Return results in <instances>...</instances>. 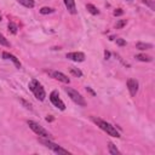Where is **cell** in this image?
I'll return each instance as SVG.
<instances>
[{
    "label": "cell",
    "mask_w": 155,
    "mask_h": 155,
    "mask_svg": "<svg viewBox=\"0 0 155 155\" xmlns=\"http://www.w3.org/2000/svg\"><path fill=\"white\" fill-rule=\"evenodd\" d=\"M86 90H87V91H88V92H90V93H91L92 96H94V94H96V93H94V92H93V91H92V90H91L90 87H86Z\"/></svg>",
    "instance_id": "4316f807"
},
{
    "label": "cell",
    "mask_w": 155,
    "mask_h": 155,
    "mask_svg": "<svg viewBox=\"0 0 155 155\" xmlns=\"http://www.w3.org/2000/svg\"><path fill=\"white\" fill-rule=\"evenodd\" d=\"M127 88H128V92H130V94H131V97H134L136 94H137V92H138V87H139V84H138V81L136 80V79H128L127 80Z\"/></svg>",
    "instance_id": "52a82bcc"
},
{
    "label": "cell",
    "mask_w": 155,
    "mask_h": 155,
    "mask_svg": "<svg viewBox=\"0 0 155 155\" xmlns=\"http://www.w3.org/2000/svg\"><path fill=\"white\" fill-rule=\"evenodd\" d=\"M63 1H64V5H65V7H67L69 13H71V15H76L78 13L75 0H63Z\"/></svg>",
    "instance_id": "8fae6325"
},
{
    "label": "cell",
    "mask_w": 155,
    "mask_h": 155,
    "mask_svg": "<svg viewBox=\"0 0 155 155\" xmlns=\"http://www.w3.org/2000/svg\"><path fill=\"white\" fill-rule=\"evenodd\" d=\"M2 58L4 59H10L15 65H16V68H21V62H19V59L16 57V56H13V54H11V53H8V52H2Z\"/></svg>",
    "instance_id": "30bf717a"
},
{
    "label": "cell",
    "mask_w": 155,
    "mask_h": 155,
    "mask_svg": "<svg viewBox=\"0 0 155 155\" xmlns=\"http://www.w3.org/2000/svg\"><path fill=\"white\" fill-rule=\"evenodd\" d=\"M64 91H65V93L70 97V99H71L75 104L80 105V107H85V105H86V101H85V98H84L76 90H74V88L67 86V87H64Z\"/></svg>",
    "instance_id": "5b68a950"
},
{
    "label": "cell",
    "mask_w": 155,
    "mask_h": 155,
    "mask_svg": "<svg viewBox=\"0 0 155 155\" xmlns=\"http://www.w3.org/2000/svg\"><path fill=\"white\" fill-rule=\"evenodd\" d=\"M127 1H132V0H127Z\"/></svg>",
    "instance_id": "f546056e"
},
{
    "label": "cell",
    "mask_w": 155,
    "mask_h": 155,
    "mask_svg": "<svg viewBox=\"0 0 155 155\" xmlns=\"http://www.w3.org/2000/svg\"><path fill=\"white\" fill-rule=\"evenodd\" d=\"M69 70H70V74L75 75L76 78H81V76H82V71H81L80 69H78V68H74V67H71Z\"/></svg>",
    "instance_id": "e0dca14e"
},
{
    "label": "cell",
    "mask_w": 155,
    "mask_h": 155,
    "mask_svg": "<svg viewBox=\"0 0 155 155\" xmlns=\"http://www.w3.org/2000/svg\"><path fill=\"white\" fill-rule=\"evenodd\" d=\"M0 21H1V16H0Z\"/></svg>",
    "instance_id": "f1b7e54d"
},
{
    "label": "cell",
    "mask_w": 155,
    "mask_h": 155,
    "mask_svg": "<svg viewBox=\"0 0 155 155\" xmlns=\"http://www.w3.org/2000/svg\"><path fill=\"white\" fill-rule=\"evenodd\" d=\"M28 86H29V90L34 93V96H35L36 99H39V101H44V99H45L46 92H45L44 87L41 86V84H40L36 79H33V80L29 82Z\"/></svg>",
    "instance_id": "7a4b0ae2"
},
{
    "label": "cell",
    "mask_w": 155,
    "mask_h": 155,
    "mask_svg": "<svg viewBox=\"0 0 155 155\" xmlns=\"http://www.w3.org/2000/svg\"><path fill=\"white\" fill-rule=\"evenodd\" d=\"M136 48L142 50V51H145V50L153 48V45L151 44H147V42H137L136 44Z\"/></svg>",
    "instance_id": "4fadbf2b"
},
{
    "label": "cell",
    "mask_w": 155,
    "mask_h": 155,
    "mask_svg": "<svg viewBox=\"0 0 155 155\" xmlns=\"http://www.w3.org/2000/svg\"><path fill=\"white\" fill-rule=\"evenodd\" d=\"M65 57L74 62H84L85 61V53H82V52H69L65 54Z\"/></svg>",
    "instance_id": "9c48e42d"
},
{
    "label": "cell",
    "mask_w": 155,
    "mask_h": 155,
    "mask_svg": "<svg viewBox=\"0 0 155 155\" xmlns=\"http://www.w3.org/2000/svg\"><path fill=\"white\" fill-rule=\"evenodd\" d=\"M52 120H53L52 116H47V117H46V121H52Z\"/></svg>",
    "instance_id": "83f0119b"
},
{
    "label": "cell",
    "mask_w": 155,
    "mask_h": 155,
    "mask_svg": "<svg viewBox=\"0 0 155 155\" xmlns=\"http://www.w3.org/2000/svg\"><path fill=\"white\" fill-rule=\"evenodd\" d=\"M48 74H50L54 80H58V81H61V82H63V84H69V82H70V79H69L65 74H63V73H61V71L52 70V71H48Z\"/></svg>",
    "instance_id": "ba28073f"
},
{
    "label": "cell",
    "mask_w": 155,
    "mask_h": 155,
    "mask_svg": "<svg viewBox=\"0 0 155 155\" xmlns=\"http://www.w3.org/2000/svg\"><path fill=\"white\" fill-rule=\"evenodd\" d=\"M104 57H105V59H108V58L110 57V52L105 50V51H104Z\"/></svg>",
    "instance_id": "484cf974"
},
{
    "label": "cell",
    "mask_w": 155,
    "mask_h": 155,
    "mask_svg": "<svg viewBox=\"0 0 155 155\" xmlns=\"http://www.w3.org/2000/svg\"><path fill=\"white\" fill-rule=\"evenodd\" d=\"M39 142L41 143V144H44L46 148H48V149H51L53 153H56V154H59V155H69L70 153L67 150V149H64V148H62L61 145H58V144H56L54 142H52L51 139H48V138H40L39 139Z\"/></svg>",
    "instance_id": "3957f363"
},
{
    "label": "cell",
    "mask_w": 155,
    "mask_h": 155,
    "mask_svg": "<svg viewBox=\"0 0 155 155\" xmlns=\"http://www.w3.org/2000/svg\"><path fill=\"white\" fill-rule=\"evenodd\" d=\"M122 13H124V11H122L121 8H116V10H115V11L113 12V15H114L115 17H117V16H121Z\"/></svg>",
    "instance_id": "cb8c5ba5"
},
{
    "label": "cell",
    "mask_w": 155,
    "mask_h": 155,
    "mask_svg": "<svg viewBox=\"0 0 155 155\" xmlns=\"http://www.w3.org/2000/svg\"><path fill=\"white\" fill-rule=\"evenodd\" d=\"M142 2L145 4V5H148L151 10H155V5H154V1L153 0H142Z\"/></svg>",
    "instance_id": "7402d4cb"
},
{
    "label": "cell",
    "mask_w": 155,
    "mask_h": 155,
    "mask_svg": "<svg viewBox=\"0 0 155 155\" xmlns=\"http://www.w3.org/2000/svg\"><path fill=\"white\" fill-rule=\"evenodd\" d=\"M108 151H109V154H111V155H119L120 154V150L116 148V145H114V143H111V142H109L108 143Z\"/></svg>",
    "instance_id": "7c38bea8"
},
{
    "label": "cell",
    "mask_w": 155,
    "mask_h": 155,
    "mask_svg": "<svg viewBox=\"0 0 155 155\" xmlns=\"http://www.w3.org/2000/svg\"><path fill=\"white\" fill-rule=\"evenodd\" d=\"M54 12V8H52V7H41L40 8V13L41 15H48V13H53Z\"/></svg>",
    "instance_id": "ac0fdd59"
},
{
    "label": "cell",
    "mask_w": 155,
    "mask_h": 155,
    "mask_svg": "<svg viewBox=\"0 0 155 155\" xmlns=\"http://www.w3.org/2000/svg\"><path fill=\"white\" fill-rule=\"evenodd\" d=\"M127 24V21L126 19H119L117 22H116V24H115V28L116 29H121L122 27H125Z\"/></svg>",
    "instance_id": "44dd1931"
},
{
    "label": "cell",
    "mask_w": 155,
    "mask_h": 155,
    "mask_svg": "<svg viewBox=\"0 0 155 155\" xmlns=\"http://www.w3.org/2000/svg\"><path fill=\"white\" fill-rule=\"evenodd\" d=\"M91 119H92V121H93L101 130H103L107 134H109V136H111V137H116V138L120 137V133L117 132V130H116L113 125H110L109 122H107V121H104V120H102V119H99V117H96V116H92Z\"/></svg>",
    "instance_id": "6da1fadb"
},
{
    "label": "cell",
    "mask_w": 155,
    "mask_h": 155,
    "mask_svg": "<svg viewBox=\"0 0 155 155\" xmlns=\"http://www.w3.org/2000/svg\"><path fill=\"white\" fill-rule=\"evenodd\" d=\"M21 5H23L24 7H27V8H33L34 6H35V2H34V0H17Z\"/></svg>",
    "instance_id": "5bb4252c"
},
{
    "label": "cell",
    "mask_w": 155,
    "mask_h": 155,
    "mask_svg": "<svg viewBox=\"0 0 155 155\" xmlns=\"http://www.w3.org/2000/svg\"><path fill=\"white\" fill-rule=\"evenodd\" d=\"M50 101H51V103H52L56 108H58L59 110H65V104H64V102L59 98V94H58V91H57V90H53V91L50 93Z\"/></svg>",
    "instance_id": "8992f818"
},
{
    "label": "cell",
    "mask_w": 155,
    "mask_h": 155,
    "mask_svg": "<svg viewBox=\"0 0 155 155\" xmlns=\"http://www.w3.org/2000/svg\"><path fill=\"white\" fill-rule=\"evenodd\" d=\"M7 28H8V31L12 33V34H16V33H17V29H18L17 24H15L13 22H10L8 25H7Z\"/></svg>",
    "instance_id": "d6986e66"
},
{
    "label": "cell",
    "mask_w": 155,
    "mask_h": 155,
    "mask_svg": "<svg viewBox=\"0 0 155 155\" xmlns=\"http://www.w3.org/2000/svg\"><path fill=\"white\" fill-rule=\"evenodd\" d=\"M0 45H2V46H6V47H10V42H8V40L0 33Z\"/></svg>",
    "instance_id": "ffe728a7"
},
{
    "label": "cell",
    "mask_w": 155,
    "mask_h": 155,
    "mask_svg": "<svg viewBox=\"0 0 155 155\" xmlns=\"http://www.w3.org/2000/svg\"><path fill=\"white\" fill-rule=\"evenodd\" d=\"M27 124H28L29 128H30L35 134H38L39 137H41V138H48V139H51V138H52L51 133H50L48 131H46V130H45L41 125H39L36 121L28 120V121H27Z\"/></svg>",
    "instance_id": "277c9868"
},
{
    "label": "cell",
    "mask_w": 155,
    "mask_h": 155,
    "mask_svg": "<svg viewBox=\"0 0 155 155\" xmlns=\"http://www.w3.org/2000/svg\"><path fill=\"white\" fill-rule=\"evenodd\" d=\"M19 102H21V103L24 105V108H25V109L31 110V104H30V103H28L27 101H24V99H22V98H19Z\"/></svg>",
    "instance_id": "603a6c76"
},
{
    "label": "cell",
    "mask_w": 155,
    "mask_h": 155,
    "mask_svg": "<svg viewBox=\"0 0 155 155\" xmlns=\"http://www.w3.org/2000/svg\"><path fill=\"white\" fill-rule=\"evenodd\" d=\"M136 59L140 61V62H151L153 58L148 54H144V53H139V54H136Z\"/></svg>",
    "instance_id": "9a60e30c"
},
{
    "label": "cell",
    "mask_w": 155,
    "mask_h": 155,
    "mask_svg": "<svg viewBox=\"0 0 155 155\" xmlns=\"http://www.w3.org/2000/svg\"><path fill=\"white\" fill-rule=\"evenodd\" d=\"M86 8H87V11H88L90 13H92V15H99V10H98L94 5H92V4H87V5H86Z\"/></svg>",
    "instance_id": "2e32d148"
},
{
    "label": "cell",
    "mask_w": 155,
    "mask_h": 155,
    "mask_svg": "<svg viewBox=\"0 0 155 155\" xmlns=\"http://www.w3.org/2000/svg\"><path fill=\"white\" fill-rule=\"evenodd\" d=\"M116 44H117L119 46H125V45H126V41H125L124 39H121V38H119V39H116Z\"/></svg>",
    "instance_id": "d4e9b609"
}]
</instances>
